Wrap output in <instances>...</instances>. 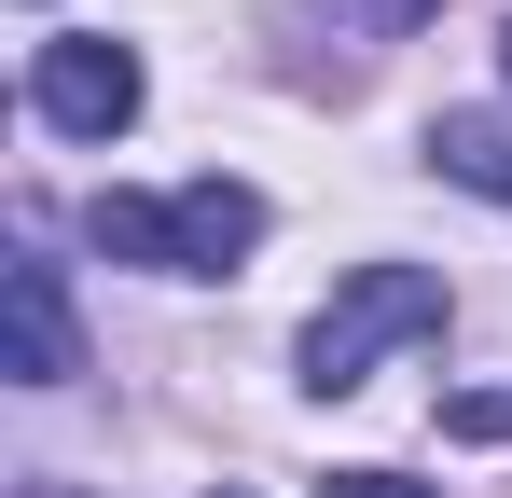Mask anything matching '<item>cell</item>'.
Masks as SVG:
<instances>
[{"mask_svg":"<svg viewBox=\"0 0 512 498\" xmlns=\"http://www.w3.org/2000/svg\"><path fill=\"white\" fill-rule=\"evenodd\" d=\"M84 236L111 263H153V277H222L263 249V194L250 180H180V194H97Z\"/></svg>","mask_w":512,"mask_h":498,"instance_id":"obj_1","label":"cell"},{"mask_svg":"<svg viewBox=\"0 0 512 498\" xmlns=\"http://www.w3.org/2000/svg\"><path fill=\"white\" fill-rule=\"evenodd\" d=\"M443 332V277L429 263H360L333 305L305 319V388H360L388 346H429Z\"/></svg>","mask_w":512,"mask_h":498,"instance_id":"obj_2","label":"cell"},{"mask_svg":"<svg viewBox=\"0 0 512 498\" xmlns=\"http://www.w3.org/2000/svg\"><path fill=\"white\" fill-rule=\"evenodd\" d=\"M139 97H153V83H139V56H125L111 28H70V42L28 56V111H42L56 139H125Z\"/></svg>","mask_w":512,"mask_h":498,"instance_id":"obj_3","label":"cell"},{"mask_svg":"<svg viewBox=\"0 0 512 498\" xmlns=\"http://www.w3.org/2000/svg\"><path fill=\"white\" fill-rule=\"evenodd\" d=\"M0 319H14V360H0L14 388H70V374H84V319H70V277H56L42 249H14V263H0Z\"/></svg>","mask_w":512,"mask_h":498,"instance_id":"obj_4","label":"cell"},{"mask_svg":"<svg viewBox=\"0 0 512 498\" xmlns=\"http://www.w3.org/2000/svg\"><path fill=\"white\" fill-rule=\"evenodd\" d=\"M429 153H443V180H471V194H512V125L499 111H443Z\"/></svg>","mask_w":512,"mask_h":498,"instance_id":"obj_5","label":"cell"},{"mask_svg":"<svg viewBox=\"0 0 512 498\" xmlns=\"http://www.w3.org/2000/svg\"><path fill=\"white\" fill-rule=\"evenodd\" d=\"M443 429H457V443H499V429H512V388H471V402H443Z\"/></svg>","mask_w":512,"mask_h":498,"instance_id":"obj_6","label":"cell"},{"mask_svg":"<svg viewBox=\"0 0 512 498\" xmlns=\"http://www.w3.org/2000/svg\"><path fill=\"white\" fill-rule=\"evenodd\" d=\"M319 498H443V485H402V471H319Z\"/></svg>","mask_w":512,"mask_h":498,"instance_id":"obj_7","label":"cell"},{"mask_svg":"<svg viewBox=\"0 0 512 498\" xmlns=\"http://www.w3.org/2000/svg\"><path fill=\"white\" fill-rule=\"evenodd\" d=\"M499 56H512V28H499Z\"/></svg>","mask_w":512,"mask_h":498,"instance_id":"obj_8","label":"cell"},{"mask_svg":"<svg viewBox=\"0 0 512 498\" xmlns=\"http://www.w3.org/2000/svg\"><path fill=\"white\" fill-rule=\"evenodd\" d=\"M222 498H236V485H222Z\"/></svg>","mask_w":512,"mask_h":498,"instance_id":"obj_9","label":"cell"}]
</instances>
